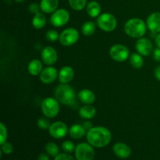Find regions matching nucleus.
Instances as JSON below:
<instances>
[{
	"instance_id": "1",
	"label": "nucleus",
	"mask_w": 160,
	"mask_h": 160,
	"mask_svg": "<svg viewBox=\"0 0 160 160\" xmlns=\"http://www.w3.org/2000/svg\"><path fill=\"white\" fill-rule=\"evenodd\" d=\"M112 134L108 128L104 127H93L88 131L87 141L94 148H103L109 144Z\"/></svg>"
},
{
	"instance_id": "2",
	"label": "nucleus",
	"mask_w": 160,
	"mask_h": 160,
	"mask_svg": "<svg viewBox=\"0 0 160 160\" xmlns=\"http://www.w3.org/2000/svg\"><path fill=\"white\" fill-rule=\"evenodd\" d=\"M55 98L59 103L69 106L78 105L75 91L71 86L67 84H61L56 88L54 92Z\"/></svg>"
},
{
	"instance_id": "3",
	"label": "nucleus",
	"mask_w": 160,
	"mask_h": 160,
	"mask_svg": "<svg viewBox=\"0 0 160 160\" xmlns=\"http://www.w3.org/2000/svg\"><path fill=\"white\" fill-rule=\"evenodd\" d=\"M147 24L140 18H131L126 22L124 31L129 37L134 38H142L146 33Z\"/></svg>"
},
{
	"instance_id": "4",
	"label": "nucleus",
	"mask_w": 160,
	"mask_h": 160,
	"mask_svg": "<svg viewBox=\"0 0 160 160\" xmlns=\"http://www.w3.org/2000/svg\"><path fill=\"white\" fill-rule=\"evenodd\" d=\"M42 112L45 117L54 118L59 112V102L56 98L48 97L42 102Z\"/></svg>"
},
{
	"instance_id": "5",
	"label": "nucleus",
	"mask_w": 160,
	"mask_h": 160,
	"mask_svg": "<svg viewBox=\"0 0 160 160\" xmlns=\"http://www.w3.org/2000/svg\"><path fill=\"white\" fill-rule=\"evenodd\" d=\"M96 23L98 28L106 32L114 31L117 26V20L116 17L109 12L100 14L97 17Z\"/></svg>"
},
{
	"instance_id": "6",
	"label": "nucleus",
	"mask_w": 160,
	"mask_h": 160,
	"mask_svg": "<svg viewBox=\"0 0 160 160\" xmlns=\"http://www.w3.org/2000/svg\"><path fill=\"white\" fill-rule=\"evenodd\" d=\"M75 157L77 160H93L95 150L89 143H80L75 148Z\"/></svg>"
},
{
	"instance_id": "7",
	"label": "nucleus",
	"mask_w": 160,
	"mask_h": 160,
	"mask_svg": "<svg viewBox=\"0 0 160 160\" xmlns=\"http://www.w3.org/2000/svg\"><path fill=\"white\" fill-rule=\"evenodd\" d=\"M79 36L80 34L78 30L73 28H69L61 32L59 41L61 45L64 46H71L78 42Z\"/></svg>"
},
{
	"instance_id": "8",
	"label": "nucleus",
	"mask_w": 160,
	"mask_h": 160,
	"mask_svg": "<svg viewBox=\"0 0 160 160\" xmlns=\"http://www.w3.org/2000/svg\"><path fill=\"white\" fill-rule=\"evenodd\" d=\"M109 56L117 62H124L129 58L130 51L128 48L121 44H116L109 49Z\"/></svg>"
},
{
	"instance_id": "9",
	"label": "nucleus",
	"mask_w": 160,
	"mask_h": 160,
	"mask_svg": "<svg viewBox=\"0 0 160 160\" xmlns=\"http://www.w3.org/2000/svg\"><path fill=\"white\" fill-rule=\"evenodd\" d=\"M70 20V13L65 9H56L52 12L50 17V23L56 28H61L68 23Z\"/></svg>"
},
{
	"instance_id": "10",
	"label": "nucleus",
	"mask_w": 160,
	"mask_h": 160,
	"mask_svg": "<svg viewBox=\"0 0 160 160\" xmlns=\"http://www.w3.org/2000/svg\"><path fill=\"white\" fill-rule=\"evenodd\" d=\"M69 130L67 124L63 122L56 121L51 124L48 128V133L52 138L56 139L63 138L68 133Z\"/></svg>"
},
{
	"instance_id": "11",
	"label": "nucleus",
	"mask_w": 160,
	"mask_h": 160,
	"mask_svg": "<svg viewBox=\"0 0 160 160\" xmlns=\"http://www.w3.org/2000/svg\"><path fill=\"white\" fill-rule=\"evenodd\" d=\"M135 48L142 56H148L153 52V45L147 38H140L135 44Z\"/></svg>"
},
{
	"instance_id": "12",
	"label": "nucleus",
	"mask_w": 160,
	"mask_h": 160,
	"mask_svg": "<svg viewBox=\"0 0 160 160\" xmlns=\"http://www.w3.org/2000/svg\"><path fill=\"white\" fill-rule=\"evenodd\" d=\"M42 62L48 66H52L56 62L58 54L56 50L52 46H46L42 50L41 53Z\"/></svg>"
},
{
	"instance_id": "13",
	"label": "nucleus",
	"mask_w": 160,
	"mask_h": 160,
	"mask_svg": "<svg viewBox=\"0 0 160 160\" xmlns=\"http://www.w3.org/2000/svg\"><path fill=\"white\" fill-rule=\"evenodd\" d=\"M59 76V72L55 67H48L43 69L40 73V80L44 84H52Z\"/></svg>"
},
{
	"instance_id": "14",
	"label": "nucleus",
	"mask_w": 160,
	"mask_h": 160,
	"mask_svg": "<svg viewBox=\"0 0 160 160\" xmlns=\"http://www.w3.org/2000/svg\"><path fill=\"white\" fill-rule=\"evenodd\" d=\"M146 24L151 32L159 34L160 32V12H155L150 14L147 18Z\"/></svg>"
},
{
	"instance_id": "15",
	"label": "nucleus",
	"mask_w": 160,
	"mask_h": 160,
	"mask_svg": "<svg viewBox=\"0 0 160 160\" xmlns=\"http://www.w3.org/2000/svg\"><path fill=\"white\" fill-rule=\"evenodd\" d=\"M113 152L117 157L120 159H127L131 155V149L127 144L123 142H117L113 145Z\"/></svg>"
},
{
	"instance_id": "16",
	"label": "nucleus",
	"mask_w": 160,
	"mask_h": 160,
	"mask_svg": "<svg viewBox=\"0 0 160 160\" xmlns=\"http://www.w3.org/2000/svg\"><path fill=\"white\" fill-rule=\"evenodd\" d=\"M74 78V70L71 67L65 66L59 72V81L61 84H68Z\"/></svg>"
},
{
	"instance_id": "17",
	"label": "nucleus",
	"mask_w": 160,
	"mask_h": 160,
	"mask_svg": "<svg viewBox=\"0 0 160 160\" xmlns=\"http://www.w3.org/2000/svg\"><path fill=\"white\" fill-rule=\"evenodd\" d=\"M78 98L82 103L85 105H90L95 101V95L92 91L89 89H82L78 95Z\"/></svg>"
},
{
	"instance_id": "18",
	"label": "nucleus",
	"mask_w": 160,
	"mask_h": 160,
	"mask_svg": "<svg viewBox=\"0 0 160 160\" xmlns=\"http://www.w3.org/2000/svg\"><path fill=\"white\" fill-rule=\"evenodd\" d=\"M59 6V0H41V10L45 13L55 12Z\"/></svg>"
},
{
	"instance_id": "19",
	"label": "nucleus",
	"mask_w": 160,
	"mask_h": 160,
	"mask_svg": "<svg viewBox=\"0 0 160 160\" xmlns=\"http://www.w3.org/2000/svg\"><path fill=\"white\" fill-rule=\"evenodd\" d=\"M79 116L83 119L91 120L96 115V109L92 105H85L79 109Z\"/></svg>"
},
{
	"instance_id": "20",
	"label": "nucleus",
	"mask_w": 160,
	"mask_h": 160,
	"mask_svg": "<svg viewBox=\"0 0 160 160\" xmlns=\"http://www.w3.org/2000/svg\"><path fill=\"white\" fill-rule=\"evenodd\" d=\"M86 134V130L83 125L73 124L69 129V134L73 139L82 138Z\"/></svg>"
},
{
	"instance_id": "21",
	"label": "nucleus",
	"mask_w": 160,
	"mask_h": 160,
	"mask_svg": "<svg viewBox=\"0 0 160 160\" xmlns=\"http://www.w3.org/2000/svg\"><path fill=\"white\" fill-rule=\"evenodd\" d=\"M28 72L32 76H38L40 75L42 71L43 70V65L42 62L39 59H33L29 62L28 67Z\"/></svg>"
},
{
	"instance_id": "22",
	"label": "nucleus",
	"mask_w": 160,
	"mask_h": 160,
	"mask_svg": "<svg viewBox=\"0 0 160 160\" xmlns=\"http://www.w3.org/2000/svg\"><path fill=\"white\" fill-rule=\"evenodd\" d=\"M86 12L90 17H98L101 12V6L96 1H91L86 6Z\"/></svg>"
},
{
	"instance_id": "23",
	"label": "nucleus",
	"mask_w": 160,
	"mask_h": 160,
	"mask_svg": "<svg viewBox=\"0 0 160 160\" xmlns=\"http://www.w3.org/2000/svg\"><path fill=\"white\" fill-rule=\"evenodd\" d=\"M45 23H46V18L42 12H39L34 14V17H33L32 20V25L34 28L38 30L42 29L45 27Z\"/></svg>"
},
{
	"instance_id": "24",
	"label": "nucleus",
	"mask_w": 160,
	"mask_h": 160,
	"mask_svg": "<svg viewBox=\"0 0 160 160\" xmlns=\"http://www.w3.org/2000/svg\"><path fill=\"white\" fill-rule=\"evenodd\" d=\"M130 64L135 69H140L144 65L143 57L138 52L132 53L130 56Z\"/></svg>"
},
{
	"instance_id": "25",
	"label": "nucleus",
	"mask_w": 160,
	"mask_h": 160,
	"mask_svg": "<svg viewBox=\"0 0 160 160\" xmlns=\"http://www.w3.org/2000/svg\"><path fill=\"white\" fill-rule=\"evenodd\" d=\"M96 26L93 21H87L81 27L82 34L85 36H91L95 32Z\"/></svg>"
},
{
	"instance_id": "26",
	"label": "nucleus",
	"mask_w": 160,
	"mask_h": 160,
	"mask_svg": "<svg viewBox=\"0 0 160 160\" xmlns=\"http://www.w3.org/2000/svg\"><path fill=\"white\" fill-rule=\"evenodd\" d=\"M45 152L47 154L52 157H56L59 154V148L58 145L54 142H48L45 146Z\"/></svg>"
},
{
	"instance_id": "27",
	"label": "nucleus",
	"mask_w": 160,
	"mask_h": 160,
	"mask_svg": "<svg viewBox=\"0 0 160 160\" xmlns=\"http://www.w3.org/2000/svg\"><path fill=\"white\" fill-rule=\"evenodd\" d=\"M70 7L76 11H81L87 6V0H69Z\"/></svg>"
},
{
	"instance_id": "28",
	"label": "nucleus",
	"mask_w": 160,
	"mask_h": 160,
	"mask_svg": "<svg viewBox=\"0 0 160 160\" xmlns=\"http://www.w3.org/2000/svg\"><path fill=\"white\" fill-rule=\"evenodd\" d=\"M61 148H62V151L66 153H69L70 154L71 152H73V151H75V147L74 144L71 142V141H65L64 142H62V145H61Z\"/></svg>"
},
{
	"instance_id": "29",
	"label": "nucleus",
	"mask_w": 160,
	"mask_h": 160,
	"mask_svg": "<svg viewBox=\"0 0 160 160\" xmlns=\"http://www.w3.org/2000/svg\"><path fill=\"white\" fill-rule=\"evenodd\" d=\"M45 38H46V39L48 42H54L59 38V34L55 30H49L45 34Z\"/></svg>"
},
{
	"instance_id": "30",
	"label": "nucleus",
	"mask_w": 160,
	"mask_h": 160,
	"mask_svg": "<svg viewBox=\"0 0 160 160\" xmlns=\"http://www.w3.org/2000/svg\"><path fill=\"white\" fill-rule=\"evenodd\" d=\"M7 129L3 123H0V145H2L3 143L7 140Z\"/></svg>"
},
{
	"instance_id": "31",
	"label": "nucleus",
	"mask_w": 160,
	"mask_h": 160,
	"mask_svg": "<svg viewBox=\"0 0 160 160\" xmlns=\"http://www.w3.org/2000/svg\"><path fill=\"white\" fill-rule=\"evenodd\" d=\"M37 124L38 128L42 130H48V128L51 126L49 120L47 118H45V117H40L38 120Z\"/></svg>"
},
{
	"instance_id": "32",
	"label": "nucleus",
	"mask_w": 160,
	"mask_h": 160,
	"mask_svg": "<svg viewBox=\"0 0 160 160\" xmlns=\"http://www.w3.org/2000/svg\"><path fill=\"white\" fill-rule=\"evenodd\" d=\"M13 152V147L12 145L9 142H6L1 145V152L4 153L6 155H10Z\"/></svg>"
},
{
	"instance_id": "33",
	"label": "nucleus",
	"mask_w": 160,
	"mask_h": 160,
	"mask_svg": "<svg viewBox=\"0 0 160 160\" xmlns=\"http://www.w3.org/2000/svg\"><path fill=\"white\" fill-rule=\"evenodd\" d=\"M54 160H75L74 158L70 156L69 153H59L58 156L55 157Z\"/></svg>"
},
{
	"instance_id": "34",
	"label": "nucleus",
	"mask_w": 160,
	"mask_h": 160,
	"mask_svg": "<svg viewBox=\"0 0 160 160\" xmlns=\"http://www.w3.org/2000/svg\"><path fill=\"white\" fill-rule=\"evenodd\" d=\"M40 9H41L40 5L34 2L30 4L29 7H28V10H29V12H31V13H34V14H36L38 13V12H39V10H40Z\"/></svg>"
},
{
	"instance_id": "35",
	"label": "nucleus",
	"mask_w": 160,
	"mask_h": 160,
	"mask_svg": "<svg viewBox=\"0 0 160 160\" xmlns=\"http://www.w3.org/2000/svg\"><path fill=\"white\" fill-rule=\"evenodd\" d=\"M153 58L157 62H160V48H156L153 50Z\"/></svg>"
},
{
	"instance_id": "36",
	"label": "nucleus",
	"mask_w": 160,
	"mask_h": 160,
	"mask_svg": "<svg viewBox=\"0 0 160 160\" xmlns=\"http://www.w3.org/2000/svg\"><path fill=\"white\" fill-rule=\"evenodd\" d=\"M83 126H84V128H85L86 131H89V130L92 129V128H93V127H92V123H91L90 121L84 122V123H83Z\"/></svg>"
},
{
	"instance_id": "37",
	"label": "nucleus",
	"mask_w": 160,
	"mask_h": 160,
	"mask_svg": "<svg viewBox=\"0 0 160 160\" xmlns=\"http://www.w3.org/2000/svg\"><path fill=\"white\" fill-rule=\"evenodd\" d=\"M38 160H49V157H48V154H45V153H41L39 155Z\"/></svg>"
},
{
	"instance_id": "38",
	"label": "nucleus",
	"mask_w": 160,
	"mask_h": 160,
	"mask_svg": "<svg viewBox=\"0 0 160 160\" xmlns=\"http://www.w3.org/2000/svg\"><path fill=\"white\" fill-rule=\"evenodd\" d=\"M155 77L156 78V79L159 80L160 81V66L158 67H156V69L155 70Z\"/></svg>"
},
{
	"instance_id": "39",
	"label": "nucleus",
	"mask_w": 160,
	"mask_h": 160,
	"mask_svg": "<svg viewBox=\"0 0 160 160\" xmlns=\"http://www.w3.org/2000/svg\"><path fill=\"white\" fill-rule=\"evenodd\" d=\"M155 42H156V45H157L158 48H160V33H159L155 38Z\"/></svg>"
},
{
	"instance_id": "40",
	"label": "nucleus",
	"mask_w": 160,
	"mask_h": 160,
	"mask_svg": "<svg viewBox=\"0 0 160 160\" xmlns=\"http://www.w3.org/2000/svg\"><path fill=\"white\" fill-rule=\"evenodd\" d=\"M16 2H23L24 0H15Z\"/></svg>"
}]
</instances>
